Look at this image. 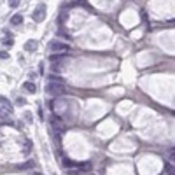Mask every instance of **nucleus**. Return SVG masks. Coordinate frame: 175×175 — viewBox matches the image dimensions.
Returning a JSON list of instances; mask_svg holds the SVG:
<instances>
[{"label":"nucleus","mask_w":175,"mask_h":175,"mask_svg":"<svg viewBox=\"0 0 175 175\" xmlns=\"http://www.w3.org/2000/svg\"><path fill=\"white\" fill-rule=\"evenodd\" d=\"M46 91H47V95L60 96V95L65 93V86H63V83H53V81H51V83L46 86Z\"/></svg>","instance_id":"obj_1"},{"label":"nucleus","mask_w":175,"mask_h":175,"mask_svg":"<svg viewBox=\"0 0 175 175\" xmlns=\"http://www.w3.org/2000/svg\"><path fill=\"white\" fill-rule=\"evenodd\" d=\"M49 121H51L53 131H54L56 135H60L63 130H65V124H63V121L60 119V117H58V116H51V119H49Z\"/></svg>","instance_id":"obj_2"},{"label":"nucleus","mask_w":175,"mask_h":175,"mask_svg":"<svg viewBox=\"0 0 175 175\" xmlns=\"http://www.w3.org/2000/svg\"><path fill=\"white\" fill-rule=\"evenodd\" d=\"M49 51H53V53H67L68 51V46L63 44V42H60V41H53L51 44H49Z\"/></svg>","instance_id":"obj_3"},{"label":"nucleus","mask_w":175,"mask_h":175,"mask_svg":"<svg viewBox=\"0 0 175 175\" xmlns=\"http://www.w3.org/2000/svg\"><path fill=\"white\" fill-rule=\"evenodd\" d=\"M44 18H46V5L41 4V5L35 9V12H33V20L35 21H44Z\"/></svg>","instance_id":"obj_4"},{"label":"nucleus","mask_w":175,"mask_h":175,"mask_svg":"<svg viewBox=\"0 0 175 175\" xmlns=\"http://www.w3.org/2000/svg\"><path fill=\"white\" fill-rule=\"evenodd\" d=\"M37 46H39L37 41H33V39H32V41H28L26 44H25V51H35V49H37Z\"/></svg>","instance_id":"obj_5"},{"label":"nucleus","mask_w":175,"mask_h":175,"mask_svg":"<svg viewBox=\"0 0 175 175\" xmlns=\"http://www.w3.org/2000/svg\"><path fill=\"white\" fill-rule=\"evenodd\" d=\"M21 23H23V16L21 14H14L11 18V25H21Z\"/></svg>","instance_id":"obj_6"},{"label":"nucleus","mask_w":175,"mask_h":175,"mask_svg":"<svg viewBox=\"0 0 175 175\" xmlns=\"http://www.w3.org/2000/svg\"><path fill=\"white\" fill-rule=\"evenodd\" d=\"M23 88H25L26 91H30V93H35V91H37V86H35L33 83H25V86H23Z\"/></svg>","instance_id":"obj_7"},{"label":"nucleus","mask_w":175,"mask_h":175,"mask_svg":"<svg viewBox=\"0 0 175 175\" xmlns=\"http://www.w3.org/2000/svg\"><path fill=\"white\" fill-rule=\"evenodd\" d=\"M165 173L166 175H175V166L173 165H165Z\"/></svg>","instance_id":"obj_8"},{"label":"nucleus","mask_w":175,"mask_h":175,"mask_svg":"<svg viewBox=\"0 0 175 175\" xmlns=\"http://www.w3.org/2000/svg\"><path fill=\"white\" fill-rule=\"evenodd\" d=\"M81 170H84V172H89L91 170V163L89 161H86V163H81V165H77Z\"/></svg>","instance_id":"obj_9"},{"label":"nucleus","mask_w":175,"mask_h":175,"mask_svg":"<svg viewBox=\"0 0 175 175\" xmlns=\"http://www.w3.org/2000/svg\"><path fill=\"white\" fill-rule=\"evenodd\" d=\"M30 149H32V144H30V140H26L25 145H23V152H25V154H28V152H30Z\"/></svg>","instance_id":"obj_10"},{"label":"nucleus","mask_w":175,"mask_h":175,"mask_svg":"<svg viewBox=\"0 0 175 175\" xmlns=\"http://www.w3.org/2000/svg\"><path fill=\"white\" fill-rule=\"evenodd\" d=\"M0 102H2V103H4V105H5V109H7V110H12V107H11V103L7 102V100H5L4 96H0Z\"/></svg>","instance_id":"obj_11"},{"label":"nucleus","mask_w":175,"mask_h":175,"mask_svg":"<svg viewBox=\"0 0 175 175\" xmlns=\"http://www.w3.org/2000/svg\"><path fill=\"white\" fill-rule=\"evenodd\" d=\"M20 168H26V170H28V168H33V161H26V163H25V165H21Z\"/></svg>","instance_id":"obj_12"},{"label":"nucleus","mask_w":175,"mask_h":175,"mask_svg":"<svg viewBox=\"0 0 175 175\" xmlns=\"http://www.w3.org/2000/svg\"><path fill=\"white\" fill-rule=\"evenodd\" d=\"M168 159H170V165H173V166H175V151H173V152H170Z\"/></svg>","instance_id":"obj_13"},{"label":"nucleus","mask_w":175,"mask_h":175,"mask_svg":"<svg viewBox=\"0 0 175 175\" xmlns=\"http://www.w3.org/2000/svg\"><path fill=\"white\" fill-rule=\"evenodd\" d=\"M9 5L11 7H18L20 5V0H9Z\"/></svg>","instance_id":"obj_14"},{"label":"nucleus","mask_w":175,"mask_h":175,"mask_svg":"<svg viewBox=\"0 0 175 175\" xmlns=\"http://www.w3.org/2000/svg\"><path fill=\"white\" fill-rule=\"evenodd\" d=\"M4 44H5V46H12V39H11V37H5V39H4Z\"/></svg>","instance_id":"obj_15"},{"label":"nucleus","mask_w":175,"mask_h":175,"mask_svg":"<svg viewBox=\"0 0 175 175\" xmlns=\"http://www.w3.org/2000/svg\"><path fill=\"white\" fill-rule=\"evenodd\" d=\"M65 166H67V168H72V166H75V165H74L70 159H65Z\"/></svg>","instance_id":"obj_16"},{"label":"nucleus","mask_w":175,"mask_h":175,"mask_svg":"<svg viewBox=\"0 0 175 175\" xmlns=\"http://www.w3.org/2000/svg\"><path fill=\"white\" fill-rule=\"evenodd\" d=\"M0 58H2V60H7V58H9V54H7L5 51H2V53H0Z\"/></svg>","instance_id":"obj_17"},{"label":"nucleus","mask_w":175,"mask_h":175,"mask_svg":"<svg viewBox=\"0 0 175 175\" xmlns=\"http://www.w3.org/2000/svg\"><path fill=\"white\" fill-rule=\"evenodd\" d=\"M77 173H79L77 170H68V175H77Z\"/></svg>","instance_id":"obj_18"}]
</instances>
